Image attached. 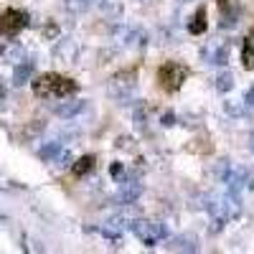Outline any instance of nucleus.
Listing matches in <instances>:
<instances>
[{
    "instance_id": "3",
    "label": "nucleus",
    "mask_w": 254,
    "mask_h": 254,
    "mask_svg": "<svg viewBox=\"0 0 254 254\" xmlns=\"http://www.w3.org/2000/svg\"><path fill=\"white\" fill-rule=\"evenodd\" d=\"M28 23V15L18 8H5L0 13V36H15Z\"/></svg>"
},
{
    "instance_id": "5",
    "label": "nucleus",
    "mask_w": 254,
    "mask_h": 254,
    "mask_svg": "<svg viewBox=\"0 0 254 254\" xmlns=\"http://www.w3.org/2000/svg\"><path fill=\"white\" fill-rule=\"evenodd\" d=\"M142 193V186L137 181H122V188H120V201L125 206H130L137 201V196Z\"/></svg>"
},
{
    "instance_id": "15",
    "label": "nucleus",
    "mask_w": 254,
    "mask_h": 254,
    "mask_svg": "<svg viewBox=\"0 0 254 254\" xmlns=\"http://www.w3.org/2000/svg\"><path fill=\"white\" fill-rule=\"evenodd\" d=\"M249 147H252V153H254V132L249 135Z\"/></svg>"
},
{
    "instance_id": "2",
    "label": "nucleus",
    "mask_w": 254,
    "mask_h": 254,
    "mask_svg": "<svg viewBox=\"0 0 254 254\" xmlns=\"http://www.w3.org/2000/svg\"><path fill=\"white\" fill-rule=\"evenodd\" d=\"M186 76H188V69L178 61H165L158 69V84L163 92H178L183 87Z\"/></svg>"
},
{
    "instance_id": "6",
    "label": "nucleus",
    "mask_w": 254,
    "mask_h": 254,
    "mask_svg": "<svg viewBox=\"0 0 254 254\" xmlns=\"http://www.w3.org/2000/svg\"><path fill=\"white\" fill-rule=\"evenodd\" d=\"M229 56H231V46H229V44H221V46H216V49H211L208 61H211V64H219V66H224V64L229 61Z\"/></svg>"
},
{
    "instance_id": "10",
    "label": "nucleus",
    "mask_w": 254,
    "mask_h": 254,
    "mask_svg": "<svg viewBox=\"0 0 254 254\" xmlns=\"http://www.w3.org/2000/svg\"><path fill=\"white\" fill-rule=\"evenodd\" d=\"M216 89L219 92H231V89H234V76H231L229 71H221L219 76H216Z\"/></svg>"
},
{
    "instance_id": "9",
    "label": "nucleus",
    "mask_w": 254,
    "mask_h": 254,
    "mask_svg": "<svg viewBox=\"0 0 254 254\" xmlns=\"http://www.w3.org/2000/svg\"><path fill=\"white\" fill-rule=\"evenodd\" d=\"M206 26H208V23H206V10L198 8L196 15H193V20L188 23V31L193 33V36H201V33H206Z\"/></svg>"
},
{
    "instance_id": "1",
    "label": "nucleus",
    "mask_w": 254,
    "mask_h": 254,
    "mask_svg": "<svg viewBox=\"0 0 254 254\" xmlns=\"http://www.w3.org/2000/svg\"><path fill=\"white\" fill-rule=\"evenodd\" d=\"M76 92V81L69 76H61V74H41L33 81V94L36 97H69Z\"/></svg>"
},
{
    "instance_id": "14",
    "label": "nucleus",
    "mask_w": 254,
    "mask_h": 254,
    "mask_svg": "<svg viewBox=\"0 0 254 254\" xmlns=\"http://www.w3.org/2000/svg\"><path fill=\"white\" fill-rule=\"evenodd\" d=\"M163 125H173V115H165L163 117Z\"/></svg>"
},
{
    "instance_id": "12",
    "label": "nucleus",
    "mask_w": 254,
    "mask_h": 254,
    "mask_svg": "<svg viewBox=\"0 0 254 254\" xmlns=\"http://www.w3.org/2000/svg\"><path fill=\"white\" fill-rule=\"evenodd\" d=\"M216 3H219V8H221V13H224L226 8H231V5H234V0H216Z\"/></svg>"
},
{
    "instance_id": "11",
    "label": "nucleus",
    "mask_w": 254,
    "mask_h": 254,
    "mask_svg": "<svg viewBox=\"0 0 254 254\" xmlns=\"http://www.w3.org/2000/svg\"><path fill=\"white\" fill-rule=\"evenodd\" d=\"M226 112H229V115H242V107H239V104L226 102Z\"/></svg>"
},
{
    "instance_id": "8",
    "label": "nucleus",
    "mask_w": 254,
    "mask_h": 254,
    "mask_svg": "<svg viewBox=\"0 0 254 254\" xmlns=\"http://www.w3.org/2000/svg\"><path fill=\"white\" fill-rule=\"evenodd\" d=\"M94 155H84V158H79L76 163H74V168H71V173L76 176V178H81V176H87L92 168H94Z\"/></svg>"
},
{
    "instance_id": "7",
    "label": "nucleus",
    "mask_w": 254,
    "mask_h": 254,
    "mask_svg": "<svg viewBox=\"0 0 254 254\" xmlns=\"http://www.w3.org/2000/svg\"><path fill=\"white\" fill-rule=\"evenodd\" d=\"M242 64H244V69L254 71V33L244 41V49H242Z\"/></svg>"
},
{
    "instance_id": "4",
    "label": "nucleus",
    "mask_w": 254,
    "mask_h": 254,
    "mask_svg": "<svg viewBox=\"0 0 254 254\" xmlns=\"http://www.w3.org/2000/svg\"><path fill=\"white\" fill-rule=\"evenodd\" d=\"M132 231L147 244V247H155L160 239H168V229L158 221H135Z\"/></svg>"
},
{
    "instance_id": "13",
    "label": "nucleus",
    "mask_w": 254,
    "mask_h": 254,
    "mask_svg": "<svg viewBox=\"0 0 254 254\" xmlns=\"http://www.w3.org/2000/svg\"><path fill=\"white\" fill-rule=\"evenodd\" d=\"M247 104H254V87H252L249 94H247Z\"/></svg>"
}]
</instances>
